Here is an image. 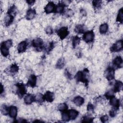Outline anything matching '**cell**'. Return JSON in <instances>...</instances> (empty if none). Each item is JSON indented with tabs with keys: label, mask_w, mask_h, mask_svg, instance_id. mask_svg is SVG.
<instances>
[{
	"label": "cell",
	"mask_w": 123,
	"mask_h": 123,
	"mask_svg": "<svg viewBox=\"0 0 123 123\" xmlns=\"http://www.w3.org/2000/svg\"><path fill=\"white\" fill-rule=\"evenodd\" d=\"M94 106L93 105L91 104V103H89L88 105H87V111H94Z\"/></svg>",
	"instance_id": "41"
},
{
	"label": "cell",
	"mask_w": 123,
	"mask_h": 123,
	"mask_svg": "<svg viewBox=\"0 0 123 123\" xmlns=\"http://www.w3.org/2000/svg\"><path fill=\"white\" fill-rule=\"evenodd\" d=\"M26 2L28 3V4L29 5H32L34 4V3L35 2V1H34V0H27V1H26Z\"/></svg>",
	"instance_id": "44"
},
{
	"label": "cell",
	"mask_w": 123,
	"mask_h": 123,
	"mask_svg": "<svg viewBox=\"0 0 123 123\" xmlns=\"http://www.w3.org/2000/svg\"><path fill=\"white\" fill-rule=\"evenodd\" d=\"M9 69L10 73H11L12 74H15L18 72L19 67L16 64H13L11 65Z\"/></svg>",
	"instance_id": "24"
},
{
	"label": "cell",
	"mask_w": 123,
	"mask_h": 123,
	"mask_svg": "<svg viewBox=\"0 0 123 123\" xmlns=\"http://www.w3.org/2000/svg\"><path fill=\"white\" fill-rule=\"evenodd\" d=\"M110 104L113 107V108L116 109H118L120 106L119 100L118 99L114 96H113L111 98H110Z\"/></svg>",
	"instance_id": "11"
},
{
	"label": "cell",
	"mask_w": 123,
	"mask_h": 123,
	"mask_svg": "<svg viewBox=\"0 0 123 123\" xmlns=\"http://www.w3.org/2000/svg\"><path fill=\"white\" fill-rule=\"evenodd\" d=\"M123 63V60L121 57L117 56L116 57L113 61V64L114 66L117 67H120L122 66Z\"/></svg>",
	"instance_id": "19"
},
{
	"label": "cell",
	"mask_w": 123,
	"mask_h": 123,
	"mask_svg": "<svg viewBox=\"0 0 123 123\" xmlns=\"http://www.w3.org/2000/svg\"><path fill=\"white\" fill-rule=\"evenodd\" d=\"M88 70L87 69L84 70L83 72L79 71L75 76V79L78 82H83L87 84L88 77Z\"/></svg>",
	"instance_id": "1"
},
{
	"label": "cell",
	"mask_w": 123,
	"mask_h": 123,
	"mask_svg": "<svg viewBox=\"0 0 123 123\" xmlns=\"http://www.w3.org/2000/svg\"><path fill=\"white\" fill-rule=\"evenodd\" d=\"M35 100L38 103H41L44 100L43 99V95L40 93L37 94L36 96H35Z\"/></svg>",
	"instance_id": "33"
},
{
	"label": "cell",
	"mask_w": 123,
	"mask_h": 123,
	"mask_svg": "<svg viewBox=\"0 0 123 123\" xmlns=\"http://www.w3.org/2000/svg\"><path fill=\"white\" fill-rule=\"evenodd\" d=\"M3 92V86H2V85L1 84L0 85V93L2 94Z\"/></svg>",
	"instance_id": "45"
},
{
	"label": "cell",
	"mask_w": 123,
	"mask_h": 123,
	"mask_svg": "<svg viewBox=\"0 0 123 123\" xmlns=\"http://www.w3.org/2000/svg\"><path fill=\"white\" fill-rule=\"evenodd\" d=\"M93 5L95 8H99L100 7L101 1L99 0H94L92 2Z\"/></svg>",
	"instance_id": "37"
},
{
	"label": "cell",
	"mask_w": 123,
	"mask_h": 123,
	"mask_svg": "<svg viewBox=\"0 0 123 123\" xmlns=\"http://www.w3.org/2000/svg\"><path fill=\"white\" fill-rule=\"evenodd\" d=\"M27 48V43L25 41H23L18 44L17 46V50L19 53H22L26 50Z\"/></svg>",
	"instance_id": "13"
},
{
	"label": "cell",
	"mask_w": 123,
	"mask_h": 123,
	"mask_svg": "<svg viewBox=\"0 0 123 123\" xmlns=\"http://www.w3.org/2000/svg\"><path fill=\"white\" fill-rule=\"evenodd\" d=\"M46 32L48 35H51L53 33V30L51 27L48 26L46 29Z\"/></svg>",
	"instance_id": "39"
},
{
	"label": "cell",
	"mask_w": 123,
	"mask_h": 123,
	"mask_svg": "<svg viewBox=\"0 0 123 123\" xmlns=\"http://www.w3.org/2000/svg\"><path fill=\"white\" fill-rule=\"evenodd\" d=\"M123 49V41L119 40L115 43L111 48V52H117Z\"/></svg>",
	"instance_id": "5"
},
{
	"label": "cell",
	"mask_w": 123,
	"mask_h": 123,
	"mask_svg": "<svg viewBox=\"0 0 123 123\" xmlns=\"http://www.w3.org/2000/svg\"><path fill=\"white\" fill-rule=\"evenodd\" d=\"M74 30L77 33H79V34L83 33L85 31V26L81 25H78L75 26Z\"/></svg>",
	"instance_id": "28"
},
{
	"label": "cell",
	"mask_w": 123,
	"mask_h": 123,
	"mask_svg": "<svg viewBox=\"0 0 123 123\" xmlns=\"http://www.w3.org/2000/svg\"><path fill=\"white\" fill-rule=\"evenodd\" d=\"M15 12H16V7L14 5H12L8 10L7 14L13 16V14H15Z\"/></svg>",
	"instance_id": "34"
},
{
	"label": "cell",
	"mask_w": 123,
	"mask_h": 123,
	"mask_svg": "<svg viewBox=\"0 0 123 123\" xmlns=\"http://www.w3.org/2000/svg\"><path fill=\"white\" fill-rule=\"evenodd\" d=\"M123 88V83L122 82L117 81L115 82L113 91L114 92H119L121 90H122Z\"/></svg>",
	"instance_id": "21"
},
{
	"label": "cell",
	"mask_w": 123,
	"mask_h": 123,
	"mask_svg": "<svg viewBox=\"0 0 123 123\" xmlns=\"http://www.w3.org/2000/svg\"><path fill=\"white\" fill-rule=\"evenodd\" d=\"M62 120L64 122L69 121L70 120V119L69 116L68 112L65 111H62Z\"/></svg>",
	"instance_id": "30"
},
{
	"label": "cell",
	"mask_w": 123,
	"mask_h": 123,
	"mask_svg": "<svg viewBox=\"0 0 123 123\" xmlns=\"http://www.w3.org/2000/svg\"><path fill=\"white\" fill-rule=\"evenodd\" d=\"M68 114L70 119L71 120H75L78 115V112L74 109H71L68 111Z\"/></svg>",
	"instance_id": "15"
},
{
	"label": "cell",
	"mask_w": 123,
	"mask_h": 123,
	"mask_svg": "<svg viewBox=\"0 0 123 123\" xmlns=\"http://www.w3.org/2000/svg\"><path fill=\"white\" fill-rule=\"evenodd\" d=\"M80 40V38L77 36H75L73 37L72 45L73 48H75L77 45H78L79 44Z\"/></svg>",
	"instance_id": "26"
},
{
	"label": "cell",
	"mask_w": 123,
	"mask_h": 123,
	"mask_svg": "<svg viewBox=\"0 0 123 123\" xmlns=\"http://www.w3.org/2000/svg\"><path fill=\"white\" fill-rule=\"evenodd\" d=\"M9 49L7 48L3 44V43H1V46H0V51H1V53L2 54V55L3 56L6 57V56H7L9 55Z\"/></svg>",
	"instance_id": "20"
},
{
	"label": "cell",
	"mask_w": 123,
	"mask_h": 123,
	"mask_svg": "<svg viewBox=\"0 0 123 123\" xmlns=\"http://www.w3.org/2000/svg\"><path fill=\"white\" fill-rule=\"evenodd\" d=\"M35 101H36L35 96L32 94H27L24 98V101L26 104H30Z\"/></svg>",
	"instance_id": "12"
},
{
	"label": "cell",
	"mask_w": 123,
	"mask_h": 123,
	"mask_svg": "<svg viewBox=\"0 0 123 123\" xmlns=\"http://www.w3.org/2000/svg\"><path fill=\"white\" fill-rule=\"evenodd\" d=\"M117 109H115V108H113L112 110H111L110 111L109 114L111 117H114V116H115L116 114V111Z\"/></svg>",
	"instance_id": "38"
},
{
	"label": "cell",
	"mask_w": 123,
	"mask_h": 123,
	"mask_svg": "<svg viewBox=\"0 0 123 123\" xmlns=\"http://www.w3.org/2000/svg\"><path fill=\"white\" fill-rule=\"evenodd\" d=\"M68 108V106L66 103H61L58 106V109L61 111H64Z\"/></svg>",
	"instance_id": "31"
},
{
	"label": "cell",
	"mask_w": 123,
	"mask_h": 123,
	"mask_svg": "<svg viewBox=\"0 0 123 123\" xmlns=\"http://www.w3.org/2000/svg\"><path fill=\"white\" fill-rule=\"evenodd\" d=\"M123 19V8H121L118 12L117 17L116 18V21L120 23H122Z\"/></svg>",
	"instance_id": "29"
},
{
	"label": "cell",
	"mask_w": 123,
	"mask_h": 123,
	"mask_svg": "<svg viewBox=\"0 0 123 123\" xmlns=\"http://www.w3.org/2000/svg\"><path fill=\"white\" fill-rule=\"evenodd\" d=\"M54 44L53 42H51L49 43V46L47 48V50L49 51L51 50V49L54 48Z\"/></svg>",
	"instance_id": "42"
},
{
	"label": "cell",
	"mask_w": 123,
	"mask_h": 123,
	"mask_svg": "<svg viewBox=\"0 0 123 123\" xmlns=\"http://www.w3.org/2000/svg\"><path fill=\"white\" fill-rule=\"evenodd\" d=\"M9 109L8 107L5 104H2L0 107V111L2 114L6 115L9 113Z\"/></svg>",
	"instance_id": "27"
},
{
	"label": "cell",
	"mask_w": 123,
	"mask_h": 123,
	"mask_svg": "<svg viewBox=\"0 0 123 123\" xmlns=\"http://www.w3.org/2000/svg\"><path fill=\"white\" fill-rule=\"evenodd\" d=\"M93 117H91L90 116H88V115H86L85 116L83 119H82V122L83 123H84V122H86V123H91L93 122Z\"/></svg>",
	"instance_id": "32"
},
{
	"label": "cell",
	"mask_w": 123,
	"mask_h": 123,
	"mask_svg": "<svg viewBox=\"0 0 123 123\" xmlns=\"http://www.w3.org/2000/svg\"><path fill=\"white\" fill-rule=\"evenodd\" d=\"M109 119V117L107 115H103L100 117V120L102 123H105Z\"/></svg>",
	"instance_id": "40"
},
{
	"label": "cell",
	"mask_w": 123,
	"mask_h": 123,
	"mask_svg": "<svg viewBox=\"0 0 123 123\" xmlns=\"http://www.w3.org/2000/svg\"><path fill=\"white\" fill-rule=\"evenodd\" d=\"M114 93L115 92H114L113 90H109L108 91H107L106 93L105 96L107 98H110L114 96Z\"/></svg>",
	"instance_id": "35"
},
{
	"label": "cell",
	"mask_w": 123,
	"mask_h": 123,
	"mask_svg": "<svg viewBox=\"0 0 123 123\" xmlns=\"http://www.w3.org/2000/svg\"><path fill=\"white\" fill-rule=\"evenodd\" d=\"M44 9L45 12L47 13H49L54 12L55 9V7L54 3L52 2H49L46 5Z\"/></svg>",
	"instance_id": "10"
},
{
	"label": "cell",
	"mask_w": 123,
	"mask_h": 123,
	"mask_svg": "<svg viewBox=\"0 0 123 123\" xmlns=\"http://www.w3.org/2000/svg\"><path fill=\"white\" fill-rule=\"evenodd\" d=\"M74 103L77 106H81L84 102V99L83 98L80 96H77L75 97L73 99Z\"/></svg>",
	"instance_id": "16"
},
{
	"label": "cell",
	"mask_w": 123,
	"mask_h": 123,
	"mask_svg": "<svg viewBox=\"0 0 123 123\" xmlns=\"http://www.w3.org/2000/svg\"><path fill=\"white\" fill-rule=\"evenodd\" d=\"M13 16L7 14L4 19V23L6 26H9L13 22Z\"/></svg>",
	"instance_id": "18"
},
{
	"label": "cell",
	"mask_w": 123,
	"mask_h": 123,
	"mask_svg": "<svg viewBox=\"0 0 123 123\" xmlns=\"http://www.w3.org/2000/svg\"><path fill=\"white\" fill-rule=\"evenodd\" d=\"M94 38V34L93 31H89L86 32L83 36L84 40L86 42H92Z\"/></svg>",
	"instance_id": "3"
},
{
	"label": "cell",
	"mask_w": 123,
	"mask_h": 123,
	"mask_svg": "<svg viewBox=\"0 0 123 123\" xmlns=\"http://www.w3.org/2000/svg\"><path fill=\"white\" fill-rule=\"evenodd\" d=\"M36 15V11L34 9H29L26 13V19L27 20H31L34 18Z\"/></svg>",
	"instance_id": "17"
},
{
	"label": "cell",
	"mask_w": 123,
	"mask_h": 123,
	"mask_svg": "<svg viewBox=\"0 0 123 123\" xmlns=\"http://www.w3.org/2000/svg\"><path fill=\"white\" fill-rule=\"evenodd\" d=\"M65 64V61L64 58H61L58 61L56 64V67L59 69H61L63 67Z\"/></svg>",
	"instance_id": "23"
},
{
	"label": "cell",
	"mask_w": 123,
	"mask_h": 123,
	"mask_svg": "<svg viewBox=\"0 0 123 123\" xmlns=\"http://www.w3.org/2000/svg\"><path fill=\"white\" fill-rule=\"evenodd\" d=\"M57 34L61 38V39H63L69 34V31L67 27L63 26L60 28L57 31Z\"/></svg>",
	"instance_id": "2"
},
{
	"label": "cell",
	"mask_w": 123,
	"mask_h": 123,
	"mask_svg": "<svg viewBox=\"0 0 123 123\" xmlns=\"http://www.w3.org/2000/svg\"><path fill=\"white\" fill-rule=\"evenodd\" d=\"M65 5L62 3H59L58 5L55 7V11L58 13H61L64 10V7Z\"/></svg>",
	"instance_id": "25"
},
{
	"label": "cell",
	"mask_w": 123,
	"mask_h": 123,
	"mask_svg": "<svg viewBox=\"0 0 123 123\" xmlns=\"http://www.w3.org/2000/svg\"><path fill=\"white\" fill-rule=\"evenodd\" d=\"M36 82H37L36 76L34 74H31L29 77V79L27 83V85L32 87H34L36 85Z\"/></svg>",
	"instance_id": "9"
},
{
	"label": "cell",
	"mask_w": 123,
	"mask_h": 123,
	"mask_svg": "<svg viewBox=\"0 0 123 123\" xmlns=\"http://www.w3.org/2000/svg\"><path fill=\"white\" fill-rule=\"evenodd\" d=\"M108 29V25L107 23H104L101 24L99 28V32L101 34H105Z\"/></svg>",
	"instance_id": "22"
},
{
	"label": "cell",
	"mask_w": 123,
	"mask_h": 123,
	"mask_svg": "<svg viewBox=\"0 0 123 123\" xmlns=\"http://www.w3.org/2000/svg\"><path fill=\"white\" fill-rule=\"evenodd\" d=\"M9 114L10 116L13 119H15L17 114V109L15 106H12L10 107L9 110Z\"/></svg>",
	"instance_id": "14"
},
{
	"label": "cell",
	"mask_w": 123,
	"mask_h": 123,
	"mask_svg": "<svg viewBox=\"0 0 123 123\" xmlns=\"http://www.w3.org/2000/svg\"><path fill=\"white\" fill-rule=\"evenodd\" d=\"M106 77L108 80L111 81L114 78V70L112 67H109L106 71Z\"/></svg>",
	"instance_id": "6"
},
{
	"label": "cell",
	"mask_w": 123,
	"mask_h": 123,
	"mask_svg": "<svg viewBox=\"0 0 123 123\" xmlns=\"http://www.w3.org/2000/svg\"><path fill=\"white\" fill-rule=\"evenodd\" d=\"M54 94L53 93L50 91H47L43 95L44 100L47 101L49 102H51L54 100Z\"/></svg>",
	"instance_id": "8"
},
{
	"label": "cell",
	"mask_w": 123,
	"mask_h": 123,
	"mask_svg": "<svg viewBox=\"0 0 123 123\" xmlns=\"http://www.w3.org/2000/svg\"><path fill=\"white\" fill-rule=\"evenodd\" d=\"M17 87L16 92L19 96L22 97L26 93V88L25 85L21 83H18L16 85Z\"/></svg>",
	"instance_id": "4"
},
{
	"label": "cell",
	"mask_w": 123,
	"mask_h": 123,
	"mask_svg": "<svg viewBox=\"0 0 123 123\" xmlns=\"http://www.w3.org/2000/svg\"><path fill=\"white\" fill-rule=\"evenodd\" d=\"M32 45L37 49H41L43 46V40L40 38H37L32 41Z\"/></svg>",
	"instance_id": "7"
},
{
	"label": "cell",
	"mask_w": 123,
	"mask_h": 123,
	"mask_svg": "<svg viewBox=\"0 0 123 123\" xmlns=\"http://www.w3.org/2000/svg\"><path fill=\"white\" fill-rule=\"evenodd\" d=\"M2 43L8 49L10 48L12 46V40L11 39H8Z\"/></svg>",
	"instance_id": "36"
},
{
	"label": "cell",
	"mask_w": 123,
	"mask_h": 123,
	"mask_svg": "<svg viewBox=\"0 0 123 123\" xmlns=\"http://www.w3.org/2000/svg\"><path fill=\"white\" fill-rule=\"evenodd\" d=\"M65 75H66V76H67V77L69 78V79H70V78H71L72 75H71V74H70V73H69L68 71L66 70V71L65 72Z\"/></svg>",
	"instance_id": "43"
}]
</instances>
